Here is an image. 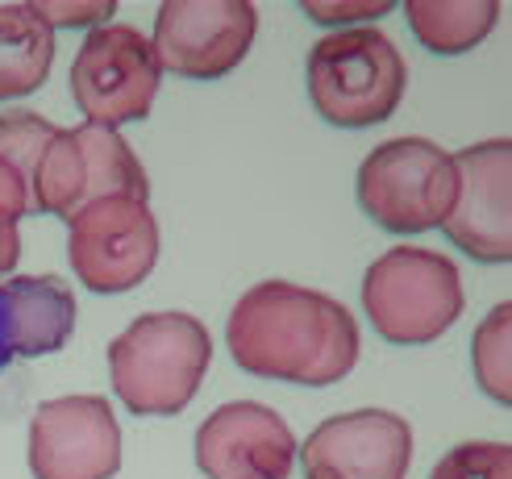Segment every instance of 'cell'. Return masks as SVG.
I'll return each mask as SVG.
<instances>
[{"label":"cell","mask_w":512,"mask_h":479,"mask_svg":"<svg viewBox=\"0 0 512 479\" xmlns=\"http://www.w3.org/2000/svg\"><path fill=\"white\" fill-rule=\"evenodd\" d=\"M229 355L246 375L300 388H329L358 363L354 313L329 292L263 280L238 296L225 325Z\"/></svg>","instance_id":"1"},{"label":"cell","mask_w":512,"mask_h":479,"mask_svg":"<svg viewBox=\"0 0 512 479\" xmlns=\"http://www.w3.org/2000/svg\"><path fill=\"white\" fill-rule=\"evenodd\" d=\"M196 467L209 479H288L296 467V434L259 400H234L196 430Z\"/></svg>","instance_id":"13"},{"label":"cell","mask_w":512,"mask_h":479,"mask_svg":"<svg viewBox=\"0 0 512 479\" xmlns=\"http://www.w3.org/2000/svg\"><path fill=\"white\" fill-rule=\"evenodd\" d=\"M75 334V292L59 275H17L0 284V371L13 359H42Z\"/></svg>","instance_id":"14"},{"label":"cell","mask_w":512,"mask_h":479,"mask_svg":"<svg viewBox=\"0 0 512 479\" xmlns=\"http://www.w3.org/2000/svg\"><path fill=\"white\" fill-rule=\"evenodd\" d=\"M34 13L50 25V30H100L109 25L117 5L113 0H92V5H34Z\"/></svg>","instance_id":"20"},{"label":"cell","mask_w":512,"mask_h":479,"mask_svg":"<svg viewBox=\"0 0 512 479\" xmlns=\"http://www.w3.org/2000/svg\"><path fill=\"white\" fill-rule=\"evenodd\" d=\"M30 205H34V196H30V188H25V180L13 167L0 163V221L17 225L21 217H30Z\"/></svg>","instance_id":"22"},{"label":"cell","mask_w":512,"mask_h":479,"mask_svg":"<svg viewBox=\"0 0 512 479\" xmlns=\"http://www.w3.org/2000/svg\"><path fill=\"white\" fill-rule=\"evenodd\" d=\"M159 221L146 200L105 196L67 221V259L88 292L121 296L159 263Z\"/></svg>","instance_id":"8"},{"label":"cell","mask_w":512,"mask_h":479,"mask_svg":"<svg viewBox=\"0 0 512 479\" xmlns=\"http://www.w3.org/2000/svg\"><path fill=\"white\" fill-rule=\"evenodd\" d=\"M259 34V9L250 0H167L155 13L150 50L159 71L184 80H221Z\"/></svg>","instance_id":"9"},{"label":"cell","mask_w":512,"mask_h":479,"mask_svg":"<svg viewBox=\"0 0 512 479\" xmlns=\"http://www.w3.org/2000/svg\"><path fill=\"white\" fill-rule=\"evenodd\" d=\"M105 196H150L146 167L134 155V146L105 125H71L59 130L46 146L34 188V213H50L71 221L80 209L96 205Z\"/></svg>","instance_id":"6"},{"label":"cell","mask_w":512,"mask_h":479,"mask_svg":"<svg viewBox=\"0 0 512 479\" xmlns=\"http://www.w3.org/2000/svg\"><path fill=\"white\" fill-rule=\"evenodd\" d=\"M213 363V338L192 313H146L109 342V380L134 417H175Z\"/></svg>","instance_id":"2"},{"label":"cell","mask_w":512,"mask_h":479,"mask_svg":"<svg viewBox=\"0 0 512 479\" xmlns=\"http://www.w3.org/2000/svg\"><path fill=\"white\" fill-rule=\"evenodd\" d=\"M304 84L313 109L334 130H371L400 109L408 67L388 34L375 25H358V30L325 34L309 50Z\"/></svg>","instance_id":"3"},{"label":"cell","mask_w":512,"mask_h":479,"mask_svg":"<svg viewBox=\"0 0 512 479\" xmlns=\"http://www.w3.org/2000/svg\"><path fill=\"white\" fill-rule=\"evenodd\" d=\"M304 9V17H313V21H321V25H350V30H358V25H371V21H379V17H388L396 5H388V0H363V5H300Z\"/></svg>","instance_id":"21"},{"label":"cell","mask_w":512,"mask_h":479,"mask_svg":"<svg viewBox=\"0 0 512 479\" xmlns=\"http://www.w3.org/2000/svg\"><path fill=\"white\" fill-rule=\"evenodd\" d=\"M163 88L159 59L134 25L109 21L84 38L71 63V96L88 125H117L146 121L155 109V96Z\"/></svg>","instance_id":"7"},{"label":"cell","mask_w":512,"mask_h":479,"mask_svg":"<svg viewBox=\"0 0 512 479\" xmlns=\"http://www.w3.org/2000/svg\"><path fill=\"white\" fill-rule=\"evenodd\" d=\"M34 479H113L121 471V425L105 396L42 400L30 421Z\"/></svg>","instance_id":"10"},{"label":"cell","mask_w":512,"mask_h":479,"mask_svg":"<svg viewBox=\"0 0 512 479\" xmlns=\"http://www.w3.org/2000/svg\"><path fill=\"white\" fill-rule=\"evenodd\" d=\"M404 17L429 55H467L496 30V0H408Z\"/></svg>","instance_id":"16"},{"label":"cell","mask_w":512,"mask_h":479,"mask_svg":"<svg viewBox=\"0 0 512 479\" xmlns=\"http://www.w3.org/2000/svg\"><path fill=\"white\" fill-rule=\"evenodd\" d=\"M458 192L450 217L442 221L446 238L467 250L475 263H508L512 259V142L492 138L475 142L454 155Z\"/></svg>","instance_id":"11"},{"label":"cell","mask_w":512,"mask_h":479,"mask_svg":"<svg viewBox=\"0 0 512 479\" xmlns=\"http://www.w3.org/2000/svg\"><path fill=\"white\" fill-rule=\"evenodd\" d=\"M21 259V234L13 221H0V275H9Z\"/></svg>","instance_id":"23"},{"label":"cell","mask_w":512,"mask_h":479,"mask_svg":"<svg viewBox=\"0 0 512 479\" xmlns=\"http://www.w3.org/2000/svg\"><path fill=\"white\" fill-rule=\"evenodd\" d=\"M463 275L425 246H392L363 275V309L371 330L392 346L438 342L463 317Z\"/></svg>","instance_id":"4"},{"label":"cell","mask_w":512,"mask_h":479,"mask_svg":"<svg viewBox=\"0 0 512 479\" xmlns=\"http://www.w3.org/2000/svg\"><path fill=\"white\" fill-rule=\"evenodd\" d=\"M304 479H408L413 425L388 409H354L321 421L296 446Z\"/></svg>","instance_id":"12"},{"label":"cell","mask_w":512,"mask_h":479,"mask_svg":"<svg viewBox=\"0 0 512 479\" xmlns=\"http://www.w3.org/2000/svg\"><path fill=\"white\" fill-rule=\"evenodd\" d=\"M458 192L454 155L429 138H392L358 167V209L383 234H425L450 217Z\"/></svg>","instance_id":"5"},{"label":"cell","mask_w":512,"mask_h":479,"mask_svg":"<svg viewBox=\"0 0 512 479\" xmlns=\"http://www.w3.org/2000/svg\"><path fill=\"white\" fill-rule=\"evenodd\" d=\"M55 63V30L34 5H0V100L34 96Z\"/></svg>","instance_id":"15"},{"label":"cell","mask_w":512,"mask_h":479,"mask_svg":"<svg viewBox=\"0 0 512 479\" xmlns=\"http://www.w3.org/2000/svg\"><path fill=\"white\" fill-rule=\"evenodd\" d=\"M429 479H512L508 442H463L433 463Z\"/></svg>","instance_id":"19"},{"label":"cell","mask_w":512,"mask_h":479,"mask_svg":"<svg viewBox=\"0 0 512 479\" xmlns=\"http://www.w3.org/2000/svg\"><path fill=\"white\" fill-rule=\"evenodd\" d=\"M55 134H59V125L30 113V109L0 113V163L21 175L30 196L38 188V167H42L46 146L55 142ZM30 213H34V205H30Z\"/></svg>","instance_id":"18"},{"label":"cell","mask_w":512,"mask_h":479,"mask_svg":"<svg viewBox=\"0 0 512 479\" xmlns=\"http://www.w3.org/2000/svg\"><path fill=\"white\" fill-rule=\"evenodd\" d=\"M512 305H496L483 325L471 338V371H475V384L483 388V396H492L496 405H512Z\"/></svg>","instance_id":"17"}]
</instances>
